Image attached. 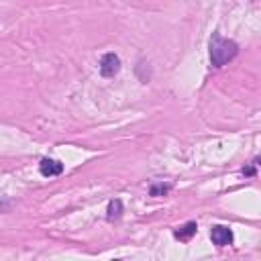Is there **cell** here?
Here are the masks:
<instances>
[{"instance_id":"1","label":"cell","mask_w":261,"mask_h":261,"mask_svg":"<svg viewBox=\"0 0 261 261\" xmlns=\"http://www.w3.org/2000/svg\"><path fill=\"white\" fill-rule=\"evenodd\" d=\"M237 53H239V45L234 41L224 39L218 33H214L210 37V63H212V67H222Z\"/></svg>"},{"instance_id":"2","label":"cell","mask_w":261,"mask_h":261,"mask_svg":"<svg viewBox=\"0 0 261 261\" xmlns=\"http://www.w3.org/2000/svg\"><path fill=\"white\" fill-rule=\"evenodd\" d=\"M210 239H212V243H214L216 247H228V245H232L234 234H232V230H230L228 226L216 224V226L210 228Z\"/></svg>"},{"instance_id":"3","label":"cell","mask_w":261,"mask_h":261,"mask_svg":"<svg viewBox=\"0 0 261 261\" xmlns=\"http://www.w3.org/2000/svg\"><path fill=\"white\" fill-rule=\"evenodd\" d=\"M120 69V57L116 53H106L100 61V73L104 77H114Z\"/></svg>"},{"instance_id":"4","label":"cell","mask_w":261,"mask_h":261,"mask_svg":"<svg viewBox=\"0 0 261 261\" xmlns=\"http://www.w3.org/2000/svg\"><path fill=\"white\" fill-rule=\"evenodd\" d=\"M39 171H41L45 177H55V175H61V173H63V163L57 161V159L45 157V159H41V163H39Z\"/></svg>"},{"instance_id":"5","label":"cell","mask_w":261,"mask_h":261,"mask_svg":"<svg viewBox=\"0 0 261 261\" xmlns=\"http://www.w3.org/2000/svg\"><path fill=\"white\" fill-rule=\"evenodd\" d=\"M196 230H198V224H196L194 220H190V222L181 224L179 228H175V230H173V237L179 239V241H190V239L196 234Z\"/></svg>"},{"instance_id":"6","label":"cell","mask_w":261,"mask_h":261,"mask_svg":"<svg viewBox=\"0 0 261 261\" xmlns=\"http://www.w3.org/2000/svg\"><path fill=\"white\" fill-rule=\"evenodd\" d=\"M122 214V202L120 200H112L108 204V210H106V218L112 222V220H118Z\"/></svg>"},{"instance_id":"7","label":"cell","mask_w":261,"mask_h":261,"mask_svg":"<svg viewBox=\"0 0 261 261\" xmlns=\"http://www.w3.org/2000/svg\"><path fill=\"white\" fill-rule=\"evenodd\" d=\"M169 190H171L169 184H153L149 192H151V196H165Z\"/></svg>"}]
</instances>
